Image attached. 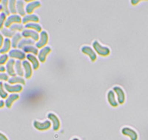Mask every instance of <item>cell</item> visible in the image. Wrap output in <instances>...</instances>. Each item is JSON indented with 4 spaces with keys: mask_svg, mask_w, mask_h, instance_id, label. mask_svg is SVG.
Listing matches in <instances>:
<instances>
[{
    "mask_svg": "<svg viewBox=\"0 0 148 140\" xmlns=\"http://www.w3.org/2000/svg\"><path fill=\"white\" fill-rule=\"evenodd\" d=\"M6 19H7V15L4 12H2L0 14V30H2L3 28V26L5 25Z\"/></svg>",
    "mask_w": 148,
    "mask_h": 140,
    "instance_id": "cell-33",
    "label": "cell"
},
{
    "mask_svg": "<svg viewBox=\"0 0 148 140\" xmlns=\"http://www.w3.org/2000/svg\"><path fill=\"white\" fill-rule=\"evenodd\" d=\"M9 56L8 54H1L0 55V65H3L4 64L8 61Z\"/></svg>",
    "mask_w": 148,
    "mask_h": 140,
    "instance_id": "cell-34",
    "label": "cell"
},
{
    "mask_svg": "<svg viewBox=\"0 0 148 140\" xmlns=\"http://www.w3.org/2000/svg\"><path fill=\"white\" fill-rule=\"evenodd\" d=\"M47 118L51 120V122L53 124V128L54 130H58L60 128V121H59V118L56 117V115H55L53 113H49L47 114Z\"/></svg>",
    "mask_w": 148,
    "mask_h": 140,
    "instance_id": "cell-12",
    "label": "cell"
},
{
    "mask_svg": "<svg viewBox=\"0 0 148 140\" xmlns=\"http://www.w3.org/2000/svg\"><path fill=\"white\" fill-rule=\"evenodd\" d=\"M4 88H5V91L8 92V93H19L22 91L23 88L22 85L21 84H10L8 83H4Z\"/></svg>",
    "mask_w": 148,
    "mask_h": 140,
    "instance_id": "cell-4",
    "label": "cell"
},
{
    "mask_svg": "<svg viewBox=\"0 0 148 140\" xmlns=\"http://www.w3.org/2000/svg\"><path fill=\"white\" fill-rule=\"evenodd\" d=\"M34 127L39 130H46L51 128V122L50 121H45L44 122H39L38 121H34Z\"/></svg>",
    "mask_w": 148,
    "mask_h": 140,
    "instance_id": "cell-8",
    "label": "cell"
},
{
    "mask_svg": "<svg viewBox=\"0 0 148 140\" xmlns=\"http://www.w3.org/2000/svg\"><path fill=\"white\" fill-rule=\"evenodd\" d=\"M8 84H25V81L23 78L21 76H12V77L9 78L8 80Z\"/></svg>",
    "mask_w": 148,
    "mask_h": 140,
    "instance_id": "cell-19",
    "label": "cell"
},
{
    "mask_svg": "<svg viewBox=\"0 0 148 140\" xmlns=\"http://www.w3.org/2000/svg\"><path fill=\"white\" fill-rule=\"evenodd\" d=\"M0 3H2V1H1V0H0Z\"/></svg>",
    "mask_w": 148,
    "mask_h": 140,
    "instance_id": "cell-43",
    "label": "cell"
},
{
    "mask_svg": "<svg viewBox=\"0 0 148 140\" xmlns=\"http://www.w3.org/2000/svg\"><path fill=\"white\" fill-rule=\"evenodd\" d=\"M9 11L11 14H16V1L15 0H10L8 2Z\"/></svg>",
    "mask_w": 148,
    "mask_h": 140,
    "instance_id": "cell-28",
    "label": "cell"
},
{
    "mask_svg": "<svg viewBox=\"0 0 148 140\" xmlns=\"http://www.w3.org/2000/svg\"><path fill=\"white\" fill-rule=\"evenodd\" d=\"M8 2L9 1H8V0H2V4H1V5H2V8H3V12L7 16H10V11H9Z\"/></svg>",
    "mask_w": 148,
    "mask_h": 140,
    "instance_id": "cell-32",
    "label": "cell"
},
{
    "mask_svg": "<svg viewBox=\"0 0 148 140\" xmlns=\"http://www.w3.org/2000/svg\"><path fill=\"white\" fill-rule=\"evenodd\" d=\"M8 56H10L11 59H16L18 60H25L26 57V55L25 54V52L20 51V50H17V49H13L10 50L9 51Z\"/></svg>",
    "mask_w": 148,
    "mask_h": 140,
    "instance_id": "cell-3",
    "label": "cell"
},
{
    "mask_svg": "<svg viewBox=\"0 0 148 140\" xmlns=\"http://www.w3.org/2000/svg\"><path fill=\"white\" fill-rule=\"evenodd\" d=\"M22 36L25 38H31L34 41H37L39 39V35L38 32L34 30H30V29L24 30L22 33Z\"/></svg>",
    "mask_w": 148,
    "mask_h": 140,
    "instance_id": "cell-7",
    "label": "cell"
},
{
    "mask_svg": "<svg viewBox=\"0 0 148 140\" xmlns=\"http://www.w3.org/2000/svg\"><path fill=\"white\" fill-rule=\"evenodd\" d=\"M23 67H22V64L21 62V61L19 60H17L16 61V63H15V71H16V73L18 75V76H22L25 75V72L23 71Z\"/></svg>",
    "mask_w": 148,
    "mask_h": 140,
    "instance_id": "cell-25",
    "label": "cell"
},
{
    "mask_svg": "<svg viewBox=\"0 0 148 140\" xmlns=\"http://www.w3.org/2000/svg\"><path fill=\"white\" fill-rule=\"evenodd\" d=\"M1 34H2L3 36H5L6 38H12L15 35L16 33L10 30L9 28H7V27H3V28L1 30Z\"/></svg>",
    "mask_w": 148,
    "mask_h": 140,
    "instance_id": "cell-27",
    "label": "cell"
},
{
    "mask_svg": "<svg viewBox=\"0 0 148 140\" xmlns=\"http://www.w3.org/2000/svg\"><path fill=\"white\" fill-rule=\"evenodd\" d=\"M26 29H30V30H34L36 32H42V26L40 25L37 23H34V22H31V23H27L26 24L25 26Z\"/></svg>",
    "mask_w": 148,
    "mask_h": 140,
    "instance_id": "cell-26",
    "label": "cell"
},
{
    "mask_svg": "<svg viewBox=\"0 0 148 140\" xmlns=\"http://www.w3.org/2000/svg\"><path fill=\"white\" fill-rule=\"evenodd\" d=\"M39 38L40 39H39V42H36V46L37 48H43L47 44V42H48V34L45 30H42L40 34V37Z\"/></svg>",
    "mask_w": 148,
    "mask_h": 140,
    "instance_id": "cell-5",
    "label": "cell"
},
{
    "mask_svg": "<svg viewBox=\"0 0 148 140\" xmlns=\"http://www.w3.org/2000/svg\"><path fill=\"white\" fill-rule=\"evenodd\" d=\"M51 51V48L48 46H46V47L42 48L40 51L39 52V54H38V59H39V62H45L46 60V58H47V56L48 55Z\"/></svg>",
    "mask_w": 148,
    "mask_h": 140,
    "instance_id": "cell-13",
    "label": "cell"
},
{
    "mask_svg": "<svg viewBox=\"0 0 148 140\" xmlns=\"http://www.w3.org/2000/svg\"><path fill=\"white\" fill-rule=\"evenodd\" d=\"M24 27L25 26H23V25H22V24H14L9 27V29L14 32H15V31H23Z\"/></svg>",
    "mask_w": 148,
    "mask_h": 140,
    "instance_id": "cell-30",
    "label": "cell"
},
{
    "mask_svg": "<svg viewBox=\"0 0 148 140\" xmlns=\"http://www.w3.org/2000/svg\"><path fill=\"white\" fill-rule=\"evenodd\" d=\"M22 67L24 68V71H25V76L26 79H30L31 76H32V68H31V65H30V62L28 61L24 60L22 62Z\"/></svg>",
    "mask_w": 148,
    "mask_h": 140,
    "instance_id": "cell-15",
    "label": "cell"
},
{
    "mask_svg": "<svg viewBox=\"0 0 148 140\" xmlns=\"http://www.w3.org/2000/svg\"><path fill=\"white\" fill-rule=\"evenodd\" d=\"M121 133L123 135L127 136L130 137V140H137L138 139V134L133 129L127 127H125L121 130Z\"/></svg>",
    "mask_w": 148,
    "mask_h": 140,
    "instance_id": "cell-9",
    "label": "cell"
},
{
    "mask_svg": "<svg viewBox=\"0 0 148 140\" xmlns=\"http://www.w3.org/2000/svg\"><path fill=\"white\" fill-rule=\"evenodd\" d=\"M39 21V18L35 14H30V15H25L22 18V23L26 25L27 23L31 22H38Z\"/></svg>",
    "mask_w": 148,
    "mask_h": 140,
    "instance_id": "cell-17",
    "label": "cell"
},
{
    "mask_svg": "<svg viewBox=\"0 0 148 140\" xmlns=\"http://www.w3.org/2000/svg\"><path fill=\"white\" fill-rule=\"evenodd\" d=\"M26 58L27 59V60L29 62H31L33 66V68L34 70H37L39 68V60L37 59V58L36 57L35 55H33V54H27L26 55Z\"/></svg>",
    "mask_w": 148,
    "mask_h": 140,
    "instance_id": "cell-20",
    "label": "cell"
},
{
    "mask_svg": "<svg viewBox=\"0 0 148 140\" xmlns=\"http://www.w3.org/2000/svg\"><path fill=\"white\" fill-rule=\"evenodd\" d=\"M23 51L25 53H31L34 55H37L39 54V52H38V50H37V47H34L33 45H29L26 46L23 48Z\"/></svg>",
    "mask_w": 148,
    "mask_h": 140,
    "instance_id": "cell-29",
    "label": "cell"
},
{
    "mask_svg": "<svg viewBox=\"0 0 148 140\" xmlns=\"http://www.w3.org/2000/svg\"><path fill=\"white\" fill-rule=\"evenodd\" d=\"M73 140H79V139L77 138H74V139H73Z\"/></svg>",
    "mask_w": 148,
    "mask_h": 140,
    "instance_id": "cell-42",
    "label": "cell"
},
{
    "mask_svg": "<svg viewBox=\"0 0 148 140\" xmlns=\"http://www.w3.org/2000/svg\"><path fill=\"white\" fill-rule=\"evenodd\" d=\"M22 34H19V33H16L15 34V35L12 37L11 39V47L14 48V49H16L17 47H18V45L19 43L21 40H22Z\"/></svg>",
    "mask_w": 148,
    "mask_h": 140,
    "instance_id": "cell-22",
    "label": "cell"
},
{
    "mask_svg": "<svg viewBox=\"0 0 148 140\" xmlns=\"http://www.w3.org/2000/svg\"><path fill=\"white\" fill-rule=\"evenodd\" d=\"M92 47L94 48L95 51H96L99 55L102 56H108L110 53V51L108 47H104V46L101 45L100 43L98 41H94L92 43Z\"/></svg>",
    "mask_w": 148,
    "mask_h": 140,
    "instance_id": "cell-1",
    "label": "cell"
},
{
    "mask_svg": "<svg viewBox=\"0 0 148 140\" xmlns=\"http://www.w3.org/2000/svg\"><path fill=\"white\" fill-rule=\"evenodd\" d=\"M22 19L18 14H11L7 18L5 23V27L9 28L14 24H21Z\"/></svg>",
    "mask_w": 148,
    "mask_h": 140,
    "instance_id": "cell-2",
    "label": "cell"
},
{
    "mask_svg": "<svg viewBox=\"0 0 148 140\" xmlns=\"http://www.w3.org/2000/svg\"><path fill=\"white\" fill-rule=\"evenodd\" d=\"M5 102L3 101V100H0V108H3L4 106H5Z\"/></svg>",
    "mask_w": 148,
    "mask_h": 140,
    "instance_id": "cell-39",
    "label": "cell"
},
{
    "mask_svg": "<svg viewBox=\"0 0 148 140\" xmlns=\"http://www.w3.org/2000/svg\"><path fill=\"white\" fill-rule=\"evenodd\" d=\"M9 76L5 73H0V82L8 81Z\"/></svg>",
    "mask_w": 148,
    "mask_h": 140,
    "instance_id": "cell-35",
    "label": "cell"
},
{
    "mask_svg": "<svg viewBox=\"0 0 148 140\" xmlns=\"http://www.w3.org/2000/svg\"><path fill=\"white\" fill-rule=\"evenodd\" d=\"M8 96V92L4 88V83L0 82V97L2 99H7Z\"/></svg>",
    "mask_w": 148,
    "mask_h": 140,
    "instance_id": "cell-31",
    "label": "cell"
},
{
    "mask_svg": "<svg viewBox=\"0 0 148 140\" xmlns=\"http://www.w3.org/2000/svg\"><path fill=\"white\" fill-rule=\"evenodd\" d=\"M138 2H139L138 0H132L131 1V3L133 4V5H136V4H138Z\"/></svg>",
    "mask_w": 148,
    "mask_h": 140,
    "instance_id": "cell-40",
    "label": "cell"
},
{
    "mask_svg": "<svg viewBox=\"0 0 148 140\" xmlns=\"http://www.w3.org/2000/svg\"><path fill=\"white\" fill-rule=\"evenodd\" d=\"M5 71H6L5 67H4L3 65H0V73H5Z\"/></svg>",
    "mask_w": 148,
    "mask_h": 140,
    "instance_id": "cell-38",
    "label": "cell"
},
{
    "mask_svg": "<svg viewBox=\"0 0 148 140\" xmlns=\"http://www.w3.org/2000/svg\"><path fill=\"white\" fill-rule=\"evenodd\" d=\"M0 140H8V139L7 138V137L5 134L0 132Z\"/></svg>",
    "mask_w": 148,
    "mask_h": 140,
    "instance_id": "cell-37",
    "label": "cell"
},
{
    "mask_svg": "<svg viewBox=\"0 0 148 140\" xmlns=\"http://www.w3.org/2000/svg\"><path fill=\"white\" fill-rule=\"evenodd\" d=\"M113 91H114V93H116V94L117 95L119 103L120 105L124 104V102H125V94L122 88H120V87L119 86H116L113 88Z\"/></svg>",
    "mask_w": 148,
    "mask_h": 140,
    "instance_id": "cell-11",
    "label": "cell"
},
{
    "mask_svg": "<svg viewBox=\"0 0 148 140\" xmlns=\"http://www.w3.org/2000/svg\"><path fill=\"white\" fill-rule=\"evenodd\" d=\"M15 63L16 61L14 59H10L6 63V71L8 76H16V73L15 71Z\"/></svg>",
    "mask_w": 148,
    "mask_h": 140,
    "instance_id": "cell-6",
    "label": "cell"
},
{
    "mask_svg": "<svg viewBox=\"0 0 148 140\" xmlns=\"http://www.w3.org/2000/svg\"><path fill=\"white\" fill-rule=\"evenodd\" d=\"M41 6V3L39 1H34V2H30V3L27 4L26 5L25 8V12L27 13L28 15L32 14V13L34 12V10L36 8H38Z\"/></svg>",
    "mask_w": 148,
    "mask_h": 140,
    "instance_id": "cell-14",
    "label": "cell"
},
{
    "mask_svg": "<svg viewBox=\"0 0 148 140\" xmlns=\"http://www.w3.org/2000/svg\"><path fill=\"white\" fill-rule=\"evenodd\" d=\"M34 43H35V41L31 39H22L19 42L17 47L19 49H23L24 47H26V46L33 45H34Z\"/></svg>",
    "mask_w": 148,
    "mask_h": 140,
    "instance_id": "cell-24",
    "label": "cell"
},
{
    "mask_svg": "<svg viewBox=\"0 0 148 140\" xmlns=\"http://www.w3.org/2000/svg\"><path fill=\"white\" fill-rule=\"evenodd\" d=\"M18 99H19V95L17 94V93H11V94L8 96V98L5 100V105L8 108H10L12 105H13V103L16 101L17 100H18Z\"/></svg>",
    "mask_w": 148,
    "mask_h": 140,
    "instance_id": "cell-16",
    "label": "cell"
},
{
    "mask_svg": "<svg viewBox=\"0 0 148 140\" xmlns=\"http://www.w3.org/2000/svg\"><path fill=\"white\" fill-rule=\"evenodd\" d=\"M4 40H5V39H4L3 36H2V34H1V32H0V49L2 48V45H3Z\"/></svg>",
    "mask_w": 148,
    "mask_h": 140,
    "instance_id": "cell-36",
    "label": "cell"
},
{
    "mask_svg": "<svg viewBox=\"0 0 148 140\" xmlns=\"http://www.w3.org/2000/svg\"><path fill=\"white\" fill-rule=\"evenodd\" d=\"M11 47V40L8 38H5L4 40L3 45L2 48L0 49V54H6L8 52H9Z\"/></svg>",
    "mask_w": 148,
    "mask_h": 140,
    "instance_id": "cell-18",
    "label": "cell"
},
{
    "mask_svg": "<svg viewBox=\"0 0 148 140\" xmlns=\"http://www.w3.org/2000/svg\"><path fill=\"white\" fill-rule=\"evenodd\" d=\"M2 12H3V8H2V5L0 4V14H1Z\"/></svg>",
    "mask_w": 148,
    "mask_h": 140,
    "instance_id": "cell-41",
    "label": "cell"
},
{
    "mask_svg": "<svg viewBox=\"0 0 148 140\" xmlns=\"http://www.w3.org/2000/svg\"><path fill=\"white\" fill-rule=\"evenodd\" d=\"M108 101L110 103V105L113 107H117L119 105V103L116 102V96H115V93L113 91H108Z\"/></svg>",
    "mask_w": 148,
    "mask_h": 140,
    "instance_id": "cell-21",
    "label": "cell"
},
{
    "mask_svg": "<svg viewBox=\"0 0 148 140\" xmlns=\"http://www.w3.org/2000/svg\"><path fill=\"white\" fill-rule=\"evenodd\" d=\"M82 52L85 54V55H87V56H89V58L92 62H95L96 60L97 56H96V53L89 46H83L82 47Z\"/></svg>",
    "mask_w": 148,
    "mask_h": 140,
    "instance_id": "cell-10",
    "label": "cell"
},
{
    "mask_svg": "<svg viewBox=\"0 0 148 140\" xmlns=\"http://www.w3.org/2000/svg\"><path fill=\"white\" fill-rule=\"evenodd\" d=\"M24 5H25V2L24 1L22 0H18L16 1V11L19 16H25V8H24Z\"/></svg>",
    "mask_w": 148,
    "mask_h": 140,
    "instance_id": "cell-23",
    "label": "cell"
}]
</instances>
